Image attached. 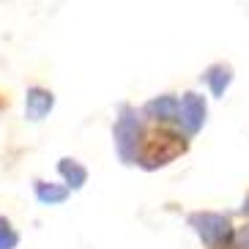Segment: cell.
I'll return each mask as SVG.
<instances>
[{
	"label": "cell",
	"mask_w": 249,
	"mask_h": 249,
	"mask_svg": "<svg viewBox=\"0 0 249 249\" xmlns=\"http://www.w3.org/2000/svg\"><path fill=\"white\" fill-rule=\"evenodd\" d=\"M148 124L145 118L140 115V107L129 102H121L115 107V126H112V145L115 154L121 159V164L126 167H137V151L142 142Z\"/></svg>",
	"instance_id": "obj_2"
},
{
	"label": "cell",
	"mask_w": 249,
	"mask_h": 249,
	"mask_svg": "<svg viewBox=\"0 0 249 249\" xmlns=\"http://www.w3.org/2000/svg\"><path fill=\"white\" fill-rule=\"evenodd\" d=\"M235 213H238V216H244V219H249V189H247V195H244L241 205L235 208Z\"/></svg>",
	"instance_id": "obj_12"
},
{
	"label": "cell",
	"mask_w": 249,
	"mask_h": 249,
	"mask_svg": "<svg viewBox=\"0 0 249 249\" xmlns=\"http://www.w3.org/2000/svg\"><path fill=\"white\" fill-rule=\"evenodd\" d=\"M55 173L60 176V183H63L69 192L85 189V183H88V178H90L88 167H85L80 159H74V156H60V159L55 161Z\"/></svg>",
	"instance_id": "obj_8"
},
{
	"label": "cell",
	"mask_w": 249,
	"mask_h": 249,
	"mask_svg": "<svg viewBox=\"0 0 249 249\" xmlns=\"http://www.w3.org/2000/svg\"><path fill=\"white\" fill-rule=\"evenodd\" d=\"M55 110V90L47 85H28L25 90V121L28 124H44L50 112Z\"/></svg>",
	"instance_id": "obj_6"
},
{
	"label": "cell",
	"mask_w": 249,
	"mask_h": 249,
	"mask_svg": "<svg viewBox=\"0 0 249 249\" xmlns=\"http://www.w3.org/2000/svg\"><path fill=\"white\" fill-rule=\"evenodd\" d=\"M189 145L192 140L176 126H148L137 151V167L145 173H156L181 159L183 154H189Z\"/></svg>",
	"instance_id": "obj_1"
},
{
	"label": "cell",
	"mask_w": 249,
	"mask_h": 249,
	"mask_svg": "<svg viewBox=\"0 0 249 249\" xmlns=\"http://www.w3.org/2000/svg\"><path fill=\"white\" fill-rule=\"evenodd\" d=\"M227 249H249V219H244V225H235L233 241Z\"/></svg>",
	"instance_id": "obj_11"
},
{
	"label": "cell",
	"mask_w": 249,
	"mask_h": 249,
	"mask_svg": "<svg viewBox=\"0 0 249 249\" xmlns=\"http://www.w3.org/2000/svg\"><path fill=\"white\" fill-rule=\"evenodd\" d=\"M186 227L197 235V241L205 249H227L233 241V213L230 211H211V208H200V211L186 213Z\"/></svg>",
	"instance_id": "obj_3"
},
{
	"label": "cell",
	"mask_w": 249,
	"mask_h": 249,
	"mask_svg": "<svg viewBox=\"0 0 249 249\" xmlns=\"http://www.w3.org/2000/svg\"><path fill=\"white\" fill-rule=\"evenodd\" d=\"M19 241H22V235L14 227V222L0 213V249H17Z\"/></svg>",
	"instance_id": "obj_10"
},
{
	"label": "cell",
	"mask_w": 249,
	"mask_h": 249,
	"mask_svg": "<svg viewBox=\"0 0 249 249\" xmlns=\"http://www.w3.org/2000/svg\"><path fill=\"white\" fill-rule=\"evenodd\" d=\"M30 186H33V197H36L41 205H47V208H50V205H63L69 197H71V192H69L60 181H47V178L36 176L33 181H30Z\"/></svg>",
	"instance_id": "obj_9"
},
{
	"label": "cell",
	"mask_w": 249,
	"mask_h": 249,
	"mask_svg": "<svg viewBox=\"0 0 249 249\" xmlns=\"http://www.w3.org/2000/svg\"><path fill=\"white\" fill-rule=\"evenodd\" d=\"M176 112H178V93H173V90L151 96L140 107V115L151 126H176Z\"/></svg>",
	"instance_id": "obj_5"
},
{
	"label": "cell",
	"mask_w": 249,
	"mask_h": 249,
	"mask_svg": "<svg viewBox=\"0 0 249 249\" xmlns=\"http://www.w3.org/2000/svg\"><path fill=\"white\" fill-rule=\"evenodd\" d=\"M233 80H235V66L230 60H213V63H208L200 71V82L211 93V99H225V93L230 90Z\"/></svg>",
	"instance_id": "obj_7"
},
{
	"label": "cell",
	"mask_w": 249,
	"mask_h": 249,
	"mask_svg": "<svg viewBox=\"0 0 249 249\" xmlns=\"http://www.w3.org/2000/svg\"><path fill=\"white\" fill-rule=\"evenodd\" d=\"M208 124V96L189 88L178 93V112H176V129H181L186 137H197L203 126Z\"/></svg>",
	"instance_id": "obj_4"
}]
</instances>
